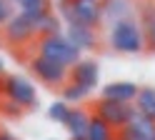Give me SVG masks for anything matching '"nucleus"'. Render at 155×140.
Returning a JSON list of instances; mask_svg holds the SVG:
<instances>
[{"instance_id":"obj_18","label":"nucleus","mask_w":155,"mask_h":140,"mask_svg":"<svg viewBox=\"0 0 155 140\" xmlns=\"http://www.w3.org/2000/svg\"><path fill=\"white\" fill-rule=\"evenodd\" d=\"M68 113H70V103H68V100H55V103L50 105V108H48V115H50V120H53V123H65V120H68Z\"/></svg>"},{"instance_id":"obj_5","label":"nucleus","mask_w":155,"mask_h":140,"mask_svg":"<svg viewBox=\"0 0 155 140\" xmlns=\"http://www.w3.org/2000/svg\"><path fill=\"white\" fill-rule=\"evenodd\" d=\"M93 110L115 130V135H118L120 130L130 123V118L135 115V105L133 103H125V100H110V98H100Z\"/></svg>"},{"instance_id":"obj_14","label":"nucleus","mask_w":155,"mask_h":140,"mask_svg":"<svg viewBox=\"0 0 155 140\" xmlns=\"http://www.w3.org/2000/svg\"><path fill=\"white\" fill-rule=\"evenodd\" d=\"M133 105H135V110H138L140 115L155 120V88H150V85L138 88V95H135Z\"/></svg>"},{"instance_id":"obj_3","label":"nucleus","mask_w":155,"mask_h":140,"mask_svg":"<svg viewBox=\"0 0 155 140\" xmlns=\"http://www.w3.org/2000/svg\"><path fill=\"white\" fill-rule=\"evenodd\" d=\"M0 93L10 100V103L20 105L23 110L38 108V90L25 75H3V80H0Z\"/></svg>"},{"instance_id":"obj_6","label":"nucleus","mask_w":155,"mask_h":140,"mask_svg":"<svg viewBox=\"0 0 155 140\" xmlns=\"http://www.w3.org/2000/svg\"><path fill=\"white\" fill-rule=\"evenodd\" d=\"M28 65H30L33 78L40 80L48 88H63L68 83V68L55 63V60H50V58H45V55H40V53H35Z\"/></svg>"},{"instance_id":"obj_17","label":"nucleus","mask_w":155,"mask_h":140,"mask_svg":"<svg viewBox=\"0 0 155 140\" xmlns=\"http://www.w3.org/2000/svg\"><path fill=\"white\" fill-rule=\"evenodd\" d=\"M90 93H93L90 88H85V85H80V83H75V80H68V83L63 85L60 98L68 100V103H83V100L88 98Z\"/></svg>"},{"instance_id":"obj_13","label":"nucleus","mask_w":155,"mask_h":140,"mask_svg":"<svg viewBox=\"0 0 155 140\" xmlns=\"http://www.w3.org/2000/svg\"><path fill=\"white\" fill-rule=\"evenodd\" d=\"M140 28L145 35V50L155 53V5L140 8Z\"/></svg>"},{"instance_id":"obj_21","label":"nucleus","mask_w":155,"mask_h":140,"mask_svg":"<svg viewBox=\"0 0 155 140\" xmlns=\"http://www.w3.org/2000/svg\"><path fill=\"white\" fill-rule=\"evenodd\" d=\"M13 3H15V5H20V3H23V0H13Z\"/></svg>"},{"instance_id":"obj_19","label":"nucleus","mask_w":155,"mask_h":140,"mask_svg":"<svg viewBox=\"0 0 155 140\" xmlns=\"http://www.w3.org/2000/svg\"><path fill=\"white\" fill-rule=\"evenodd\" d=\"M15 10H18V5L13 0H0V30H3V25L15 15Z\"/></svg>"},{"instance_id":"obj_15","label":"nucleus","mask_w":155,"mask_h":140,"mask_svg":"<svg viewBox=\"0 0 155 140\" xmlns=\"http://www.w3.org/2000/svg\"><path fill=\"white\" fill-rule=\"evenodd\" d=\"M35 25H38V38H43V35L60 33L63 30V20H60V15H55L53 8H50V10H45V13H40L35 18Z\"/></svg>"},{"instance_id":"obj_11","label":"nucleus","mask_w":155,"mask_h":140,"mask_svg":"<svg viewBox=\"0 0 155 140\" xmlns=\"http://www.w3.org/2000/svg\"><path fill=\"white\" fill-rule=\"evenodd\" d=\"M135 95H138V85L130 83V80H115V83L103 85L100 98H110V100H125V103H133Z\"/></svg>"},{"instance_id":"obj_16","label":"nucleus","mask_w":155,"mask_h":140,"mask_svg":"<svg viewBox=\"0 0 155 140\" xmlns=\"http://www.w3.org/2000/svg\"><path fill=\"white\" fill-rule=\"evenodd\" d=\"M113 135H115V130L93 110L88 118V140H110Z\"/></svg>"},{"instance_id":"obj_7","label":"nucleus","mask_w":155,"mask_h":140,"mask_svg":"<svg viewBox=\"0 0 155 140\" xmlns=\"http://www.w3.org/2000/svg\"><path fill=\"white\" fill-rule=\"evenodd\" d=\"M65 35L80 48V53H90V50H95L100 45L98 28H90V25H83V23H68L65 25Z\"/></svg>"},{"instance_id":"obj_4","label":"nucleus","mask_w":155,"mask_h":140,"mask_svg":"<svg viewBox=\"0 0 155 140\" xmlns=\"http://www.w3.org/2000/svg\"><path fill=\"white\" fill-rule=\"evenodd\" d=\"M3 35H5V43L13 45V48H25L30 45L33 40L38 38V25H35V15L30 13H23V10H15V15L3 25Z\"/></svg>"},{"instance_id":"obj_10","label":"nucleus","mask_w":155,"mask_h":140,"mask_svg":"<svg viewBox=\"0 0 155 140\" xmlns=\"http://www.w3.org/2000/svg\"><path fill=\"white\" fill-rule=\"evenodd\" d=\"M133 15V3L130 0H100V25H113L118 20Z\"/></svg>"},{"instance_id":"obj_12","label":"nucleus","mask_w":155,"mask_h":140,"mask_svg":"<svg viewBox=\"0 0 155 140\" xmlns=\"http://www.w3.org/2000/svg\"><path fill=\"white\" fill-rule=\"evenodd\" d=\"M88 118H90V113L85 108H70L68 120L63 125L68 128V133L73 138H88Z\"/></svg>"},{"instance_id":"obj_1","label":"nucleus","mask_w":155,"mask_h":140,"mask_svg":"<svg viewBox=\"0 0 155 140\" xmlns=\"http://www.w3.org/2000/svg\"><path fill=\"white\" fill-rule=\"evenodd\" d=\"M110 48L123 55H135L145 50V35L140 28V20L135 15H128L110 25Z\"/></svg>"},{"instance_id":"obj_8","label":"nucleus","mask_w":155,"mask_h":140,"mask_svg":"<svg viewBox=\"0 0 155 140\" xmlns=\"http://www.w3.org/2000/svg\"><path fill=\"white\" fill-rule=\"evenodd\" d=\"M68 80H75V83L95 90L98 83H100V68H98L95 60H83L80 58L73 68H68Z\"/></svg>"},{"instance_id":"obj_2","label":"nucleus","mask_w":155,"mask_h":140,"mask_svg":"<svg viewBox=\"0 0 155 140\" xmlns=\"http://www.w3.org/2000/svg\"><path fill=\"white\" fill-rule=\"evenodd\" d=\"M35 53H40L45 58H50L55 60V63H60L65 68H73L78 60L83 58L80 53V48H78L70 38H68L63 30L60 33H53V35H43V38H38V43H35Z\"/></svg>"},{"instance_id":"obj_9","label":"nucleus","mask_w":155,"mask_h":140,"mask_svg":"<svg viewBox=\"0 0 155 140\" xmlns=\"http://www.w3.org/2000/svg\"><path fill=\"white\" fill-rule=\"evenodd\" d=\"M120 138H130V140H155V120L140 115L135 110V115L130 118V123L125 125L120 133Z\"/></svg>"},{"instance_id":"obj_20","label":"nucleus","mask_w":155,"mask_h":140,"mask_svg":"<svg viewBox=\"0 0 155 140\" xmlns=\"http://www.w3.org/2000/svg\"><path fill=\"white\" fill-rule=\"evenodd\" d=\"M5 75V63H3V58H0V78Z\"/></svg>"}]
</instances>
